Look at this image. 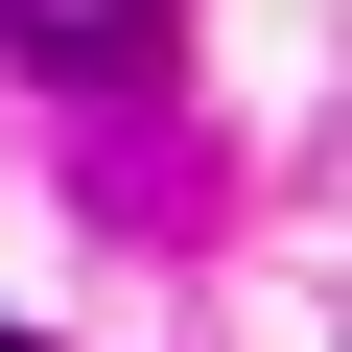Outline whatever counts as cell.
<instances>
[{"instance_id":"6da1fadb","label":"cell","mask_w":352,"mask_h":352,"mask_svg":"<svg viewBox=\"0 0 352 352\" xmlns=\"http://www.w3.org/2000/svg\"><path fill=\"white\" fill-rule=\"evenodd\" d=\"M164 24H188V0H0V71H47V94H118V71H164Z\"/></svg>"},{"instance_id":"7a4b0ae2","label":"cell","mask_w":352,"mask_h":352,"mask_svg":"<svg viewBox=\"0 0 352 352\" xmlns=\"http://www.w3.org/2000/svg\"><path fill=\"white\" fill-rule=\"evenodd\" d=\"M0 352H47V329H0Z\"/></svg>"}]
</instances>
